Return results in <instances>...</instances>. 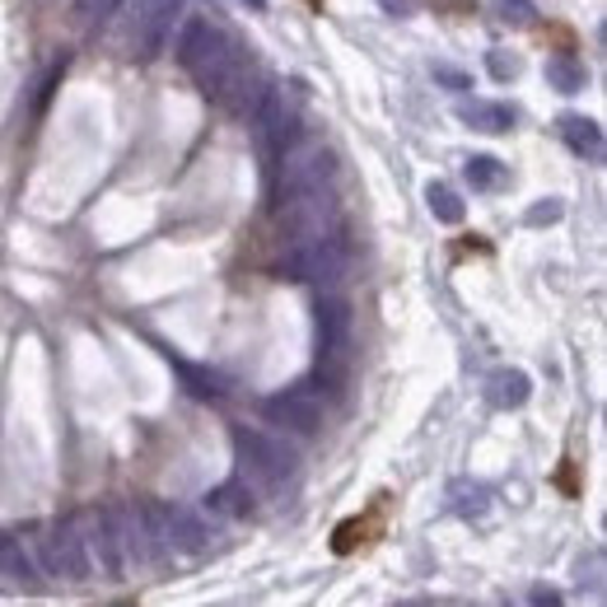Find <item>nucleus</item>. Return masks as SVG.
Returning a JSON list of instances; mask_svg holds the SVG:
<instances>
[{
	"label": "nucleus",
	"instance_id": "412c9836",
	"mask_svg": "<svg viewBox=\"0 0 607 607\" xmlns=\"http://www.w3.org/2000/svg\"><path fill=\"white\" fill-rule=\"evenodd\" d=\"M496 10L505 24H514V29H533L538 24V6L533 0H496Z\"/></svg>",
	"mask_w": 607,
	"mask_h": 607
},
{
	"label": "nucleus",
	"instance_id": "f03ea898",
	"mask_svg": "<svg viewBox=\"0 0 607 607\" xmlns=\"http://www.w3.org/2000/svg\"><path fill=\"white\" fill-rule=\"evenodd\" d=\"M234 62H239V47L229 43V33L215 29L210 19L192 14L183 24V33H178V66L197 80V89L206 94V99H220Z\"/></svg>",
	"mask_w": 607,
	"mask_h": 607
},
{
	"label": "nucleus",
	"instance_id": "1a4fd4ad",
	"mask_svg": "<svg viewBox=\"0 0 607 607\" xmlns=\"http://www.w3.org/2000/svg\"><path fill=\"white\" fill-rule=\"evenodd\" d=\"M262 416L271 425H281L285 435H318L323 430V402L308 393V388H285V393H271L262 402Z\"/></svg>",
	"mask_w": 607,
	"mask_h": 607
},
{
	"label": "nucleus",
	"instance_id": "4be33fe9",
	"mask_svg": "<svg viewBox=\"0 0 607 607\" xmlns=\"http://www.w3.org/2000/svg\"><path fill=\"white\" fill-rule=\"evenodd\" d=\"M117 6H122V0H75L71 14L80 19V24H99V19H108Z\"/></svg>",
	"mask_w": 607,
	"mask_h": 607
},
{
	"label": "nucleus",
	"instance_id": "423d86ee",
	"mask_svg": "<svg viewBox=\"0 0 607 607\" xmlns=\"http://www.w3.org/2000/svg\"><path fill=\"white\" fill-rule=\"evenodd\" d=\"M252 136H258V150L267 160H281V154L300 141V99L295 89L285 85H267L258 108H252Z\"/></svg>",
	"mask_w": 607,
	"mask_h": 607
},
{
	"label": "nucleus",
	"instance_id": "cd10ccee",
	"mask_svg": "<svg viewBox=\"0 0 607 607\" xmlns=\"http://www.w3.org/2000/svg\"><path fill=\"white\" fill-rule=\"evenodd\" d=\"M248 6H252V10H267V0H248Z\"/></svg>",
	"mask_w": 607,
	"mask_h": 607
},
{
	"label": "nucleus",
	"instance_id": "393cba45",
	"mask_svg": "<svg viewBox=\"0 0 607 607\" xmlns=\"http://www.w3.org/2000/svg\"><path fill=\"white\" fill-rule=\"evenodd\" d=\"M435 80H440V85H448V89H467V75H463V71H454V66H435Z\"/></svg>",
	"mask_w": 607,
	"mask_h": 607
},
{
	"label": "nucleus",
	"instance_id": "f257e3e1",
	"mask_svg": "<svg viewBox=\"0 0 607 607\" xmlns=\"http://www.w3.org/2000/svg\"><path fill=\"white\" fill-rule=\"evenodd\" d=\"M19 542H24L33 571L47 575V579L85 584V579L94 575V561H89V552H85V538H80V528H75V519L33 523V528H24V533H19Z\"/></svg>",
	"mask_w": 607,
	"mask_h": 607
},
{
	"label": "nucleus",
	"instance_id": "aec40b11",
	"mask_svg": "<svg viewBox=\"0 0 607 607\" xmlns=\"http://www.w3.org/2000/svg\"><path fill=\"white\" fill-rule=\"evenodd\" d=\"M448 500H454V509H458V514H467V519L486 514V491H481V486H473V481H458L454 491H448Z\"/></svg>",
	"mask_w": 607,
	"mask_h": 607
},
{
	"label": "nucleus",
	"instance_id": "a211bd4d",
	"mask_svg": "<svg viewBox=\"0 0 607 607\" xmlns=\"http://www.w3.org/2000/svg\"><path fill=\"white\" fill-rule=\"evenodd\" d=\"M546 85L561 94H579L589 85V71H584V62H575V56H552V62H546Z\"/></svg>",
	"mask_w": 607,
	"mask_h": 607
},
{
	"label": "nucleus",
	"instance_id": "a878e982",
	"mask_svg": "<svg viewBox=\"0 0 607 607\" xmlns=\"http://www.w3.org/2000/svg\"><path fill=\"white\" fill-rule=\"evenodd\" d=\"M388 14H411V0H379Z\"/></svg>",
	"mask_w": 607,
	"mask_h": 607
},
{
	"label": "nucleus",
	"instance_id": "0eeeda50",
	"mask_svg": "<svg viewBox=\"0 0 607 607\" xmlns=\"http://www.w3.org/2000/svg\"><path fill=\"white\" fill-rule=\"evenodd\" d=\"M234 454H239L243 473L252 481L271 486V491H281V486L295 481V473H300L295 448H285L281 440L262 435V430H248V425H234Z\"/></svg>",
	"mask_w": 607,
	"mask_h": 607
},
{
	"label": "nucleus",
	"instance_id": "4468645a",
	"mask_svg": "<svg viewBox=\"0 0 607 607\" xmlns=\"http://www.w3.org/2000/svg\"><path fill=\"white\" fill-rule=\"evenodd\" d=\"M556 131L565 136V145H571L575 154H584V160H598L603 154V127L594 122V117H579V112H565Z\"/></svg>",
	"mask_w": 607,
	"mask_h": 607
},
{
	"label": "nucleus",
	"instance_id": "2eb2a0df",
	"mask_svg": "<svg viewBox=\"0 0 607 607\" xmlns=\"http://www.w3.org/2000/svg\"><path fill=\"white\" fill-rule=\"evenodd\" d=\"M458 117L473 131H486V136H500L514 127V108H505V104H486V99H467L458 104Z\"/></svg>",
	"mask_w": 607,
	"mask_h": 607
},
{
	"label": "nucleus",
	"instance_id": "ddd939ff",
	"mask_svg": "<svg viewBox=\"0 0 607 607\" xmlns=\"http://www.w3.org/2000/svg\"><path fill=\"white\" fill-rule=\"evenodd\" d=\"M0 579L14 584V589H37V571L14 533H0Z\"/></svg>",
	"mask_w": 607,
	"mask_h": 607
},
{
	"label": "nucleus",
	"instance_id": "9b49d317",
	"mask_svg": "<svg viewBox=\"0 0 607 607\" xmlns=\"http://www.w3.org/2000/svg\"><path fill=\"white\" fill-rule=\"evenodd\" d=\"M75 528H80V538H85L89 561H99V571L108 579H122L127 575V561H122V546H117L112 509H85V514H75Z\"/></svg>",
	"mask_w": 607,
	"mask_h": 607
},
{
	"label": "nucleus",
	"instance_id": "f8f14e48",
	"mask_svg": "<svg viewBox=\"0 0 607 607\" xmlns=\"http://www.w3.org/2000/svg\"><path fill=\"white\" fill-rule=\"evenodd\" d=\"M528 398H533V379H528L523 369H496V375L486 379V402L496 411H519Z\"/></svg>",
	"mask_w": 607,
	"mask_h": 607
},
{
	"label": "nucleus",
	"instance_id": "39448f33",
	"mask_svg": "<svg viewBox=\"0 0 607 607\" xmlns=\"http://www.w3.org/2000/svg\"><path fill=\"white\" fill-rule=\"evenodd\" d=\"M318 323V383H327L332 393H342V375H346V356H350V323L356 313L342 295H323L313 308Z\"/></svg>",
	"mask_w": 607,
	"mask_h": 607
},
{
	"label": "nucleus",
	"instance_id": "b1692460",
	"mask_svg": "<svg viewBox=\"0 0 607 607\" xmlns=\"http://www.w3.org/2000/svg\"><path fill=\"white\" fill-rule=\"evenodd\" d=\"M486 66H491V75H496V80H514V75H519V56H509V52H486Z\"/></svg>",
	"mask_w": 607,
	"mask_h": 607
},
{
	"label": "nucleus",
	"instance_id": "20e7f679",
	"mask_svg": "<svg viewBox=\"0 0 607 607\" xmlns=\"http://www.w3.org/2000/svg\"><path fill=\"white\" fill-rule=\"evenodd\" d=\"M277 164H281V173H277V197L281 202L327 192L332 178H337V154H332L323 141H308V136H300Z\"/></svg>",
	"mask_w": 607,
	"mask_h": 607
},
{
	"label": "nucleus",
	"instance_id": "dca6fc26",
	"mask_svg": "<svg viewBox=\"0 0 607 607\" xmlns=\"http://www.w3.org/2000/svg\"><path fill=\"white\" fill-rule=\"evenodd\" d=\"M206 509H215V514H225V519H248L252 514V491H248V481H220V486H210L206 491Z\"/></svg>",
	"mask_w": 607,
	"mask_h": 607
},
{
	"label": "nucleus",
	"instance_id": "7ed1b4c3",
	"mask_svg": "<svg viewBox=\"0 0 607 607\" xmlns=\"http://www.w3.org/2000/svg\"><path fill=\"white\" fill-rule=\"evenodd\" d=\"M277 271L285 281H308V285H342L346 271H350V243L346 234H323V239H304V243H290L285 258L277 262Z\"/></svg>",
	"mask_w": 607,
	"mask_h": 607
},
{
	"label": "nucleus",
	"instance_id": "c85d7f7f",
	"mask_svg": "<svg viewBox=\"0 0 607 607\" xmlns=\"http://www.w3.org/2000/svg\"><path fill=\"white\" fill-rule=\"evenodd\" d=\"M117 607H131V603H117Z\"/></svg>",
	"mask_w": 607,
	"mask_h": 607
},
{
	"label": "nucleus",
	"instance_id": "f3484780",
	"mask_svg": "<svg viewBox=\"0 0 607 607\" xmlns=\"http://www.w3.org/2000/svg\"><path fill=\"white\" fill-rule=\"evenodd\" d=\"M425 206H430V215H435L440 225H463V215H467L463 197L448 183H430L425 187Z\"/></svg>",
	"mask_w": 607,
	"mask_h": 607
},
{
	"label": "nucleus",
	"instance_id": "bb28decb",
	"mask_svg": "<svg viewBox=\"0 0 607 607\" xmlns=\"http://www.w3.org/2000/svg\"><path fill=\"white\" fill-rule=\"evenodd\" d=\"M533 603H538V607H561V598H556L552 589H538V594H533Z\"/></svg>",
	"mask_w": 607,
	"mask_h": 607
},
{
	"label": "nucleus",
	"instance_id": "5701e85b",
	"mask_svg": "<svg viewBox=\"0 0 607 607\" xmlns=\"http://www.w3.org/2000/svg\"><path fill=\"white\" fill-rule=\"evenodd\" d=\"M561 215H565V206H561L556 197H546V202H538V206H528L523 220H528V225H556Z\"/></svg>",
	"mask_w": 607,
	"mask_h": 607
},
{
	"label": "nucleus",
	"instance_id": "9d476101",
	"mask_svg": "<svg viewBox=\"0 0 607 607\" xmlns=\"http://www.w3.org/2000/svg\"><path fill=\"white\" fill-rule=\"evenodd\" d=\"M173 14H178V0H136L131 6V56L136 62H154V56L164 52Z\"/></svg>",
	"mask_w": 607,
	"mask_h": 607
},
{
	"label": "nucleus",
	"instance_id": "6ab92c4d",
	"mask_svg": "<svg viewBox=\"0 0 607 607\" xmlns=\"http://www.w3.org/2000/svg\"><path fill=\"white\" fill-rule=\"evenodd\" d=\"M505 178H509V169L496 154H473V160H467V183L477 192H496V187H505Z\"/></svg>",
	"mask_w": 607,
	"mask_h": 607
},
{
	"label": "nucleus",
	"instance_id": "6e6552de",
	"mask_svg": "<svg viewBox=\"0 0 607 607\" xmlns=\"http://www.w3.org/2000/svg\"><path fill=\"white\" fill-rule=\"evenodd\" d=\"M145 523H150L154 546H164V552L202 556L206 546H210L206 523H202V514H192V509H178V505H154V509H145Z\"/></svg>",
	"mask_w": 607,
	"mask_h": 607
}]
</instances>
